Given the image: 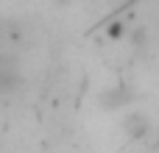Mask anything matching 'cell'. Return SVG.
I'll return each mask as SVG.
<instances>
[{"instance_id": "6da1fadb", "label": "cell", "mask_w": 159, "mask_h": 153, "mask_svg": "<svg viewBox=\"0 0 159 153\" xmlns=\"http://www.w3.org/2000/svg\"><path fill=\"white\" fill-rule=\"evenodd\" d=\"M148 128H151V120H148L143 111H131V114L123 117V131H126L131 139H143V137L148 134Z\"/></svg>"}, {"instance_id": "3957f363", "label": "cell", "mask_w": 159, "mask_h": 153, "mask_svg": "<svg viewBox=\"0 0 159 153\" xmlns=\"http://www.w3.org/2000/svg\"><path fill=\"white\" fill-rule=\"evenodd\" d=\"M106 36H109V39H123V36H126V25H123V20L112 22L109 31H106Z\"/></svg>"}, {"instance_id": "5b68a950", "label": "cell", "mask_w": 159, "mask_h": 153, "mask_svg": "<svg viewBox=\"0 0 159 153\" xmlns=\"http://www.w3.org/2000/svg\"><path fill=\"white\" fill-rule=\"evenodd\" d=\"M56 3H59V6H64V3H70V0H56Z\"/></svg>"}, {"instance_id": "277c9868", "label": "cell", "mask_w": 159, "mask_h": 153, "mask_svg": "<svg viewBox=\"0 0 159 153\" xmlns=\"http://www.w3.org/2000/svg\"><path fill=\"white\" fill-rule=\"evenodd\" d=\"M131 42H134V45H143V42H145V31H143V28L134 31V33H131Z\"/></svg>"}, {"instance_id": "7a4b0ae2", "label": "cell", "mask_w": 159, "mask_h": 153, "mask_svg": "<svg viewBox=\"0 0 159 153\" xmlns=\"http://www.w3.org/2000/svg\"><path fill=\"white\" fill-rule=\"evenodd\" d=\"M129 100H131V92H129L126 86H115V89H109V92L101 95V106H103V109H120V106H126Z\"/></svg>"}]
</instances>
